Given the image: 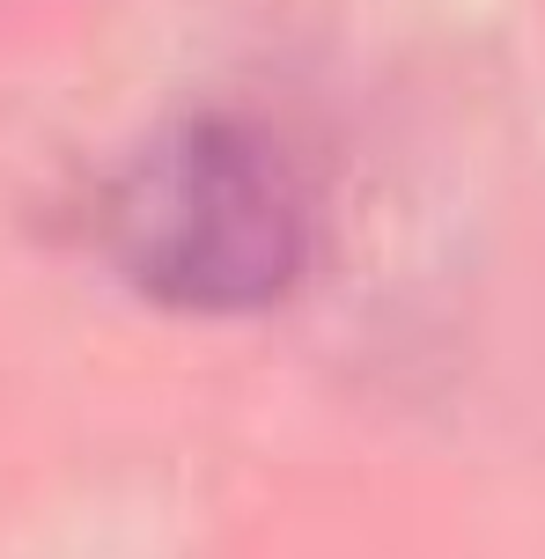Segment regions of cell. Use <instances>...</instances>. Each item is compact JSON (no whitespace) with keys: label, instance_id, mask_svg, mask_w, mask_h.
I'll use <instances>...</instances> for the list:
<instances>
[{"label":"cell","instance_id":"obj_1","mask_svg":"<svg viewBox=\"0 0 545 559\" xmlns=\"http://www.w3.org/2000/svg\"><path fill=\"white\" fill-rule=\"evenodd\" d=\"M111 258L163 309H273L310 265V214L281 140L236 111L177 118L118 185Z\"/></svg>","mask_w":545,"mask_h":559}]
</instances>
